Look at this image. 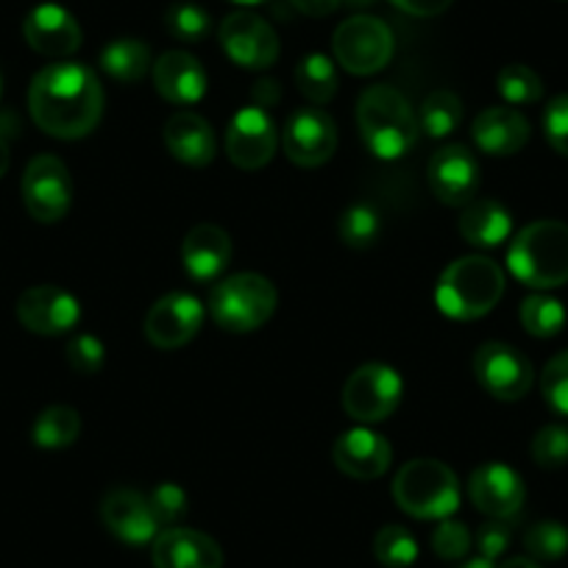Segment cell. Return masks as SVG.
<instances>
[{
  "label": "cell",
  "mask_w": 568,
  "mask_h": 568,
  "mask_svg": "<svg viewBox=\"0 0 568 568\" xmlns=\"http://www.w3.org/2000/svg\"><path fill=\"white\" fill-rule=\"evenodd\" d=\"M103 84L81 62H53L34 75L29 109L34 123L57 140H81L103 118Z\"/></svg>",
  "instance_id": "6da1fadb"
},
{
  "label": "cell",
  "mask_w": 568,
  "mask_h": 568,
  "mask_svg": "<svg viewBox=\"0 0 568 568\" xmlns=\"http://www.w3.org/2000/svg\"><path fill=\"white\" fill-rule=\"evenodd\" d=\"M505 296V271L488 256H460L438 276L435 304L452 321H477Z\"/></svg>",
  "instance_id": "7a4b0ae2"
},
{
  "label": "cell",
  "mask_w": 568,
  "mask_h": 568,
  "mask_svg": "<svg viewBox=\"0 0 568 568\" xmlns=\"http://www.w3.org/2000/svg\"><path fill=\"white\" fill-rule=\"evenodd\" d=\"M357 125L368 151L379 160H398L418 142V118L407 98L390 84H374L359 95Z\"/></svg>",
  "instance_id": "3957f363"
},
{
  "label": "cell",
  "mask_w": 568,
  "mask_h": 568,
  "mask_svg": "<svg viewBox=\"0 0 568 568\" xmlns=\"http://www.w3.org/2000/svg\"><path fill=\"white\" fill-rule=\"evenodd\" d=\"M507 267L532 291L568 284V223L535 221L524 226L507 251Z\"/></svg>",
  "instance_id": "277c9868"
},
{
  "label": "cell",
  "mask_w": 568,
  "mask_h": 568,
  "mask_svg": "<svg viewBox=\"0 0 568 568\" xmlns=\"http://www.w3.org/2000/svg\"><path fill=\"white\" fill-rule=\"evenodd\" d=\"M393 499L407 516L420 521H444L460 507V483L446 463L420 457L398 468L393 479Z\"/></svg>",
  "instance_id": "5b68a950"
},
{
  "label": "cell",
  "mask_w": 568,
  "mask_h": 568,
  "mask_svg": "<svg viewBox=\"0 0 568 568\" xmlns=\"http://www.w3.org/2000/svg\"><path fill=\"white\" fill-rule=\"evenodd\" d=\"M278 293L262 273H234L223 278L210 296V315L221 329L245 335L273 318Z\"/></svg>",
  "instance_id": "8992f818"
},
{
  "label": "cell",
  "mask_w": 568,
  "mask_h": 568,
  "mask_svg": "<svg viewBox=\"0 0 568 568\" xmlns=\"http://www.w3.org/2000/svg\"><path fill=\"white\" fill-rule=\"evenodd\" d=\"M332 51L352 75H374L387 68L396 51V40L385 20L354 14L337 26L332 37Z\"/></svg>",
  "instance_id": "52a82bcc"
},
{
  "label": "cell",
  "mask_w": 568,
  "mask_h": 568,
  "mask_svg": "<svg viewBox=\"0 0 568 568\" xmlns=\"http://www.w3.org/2000/svg\"><path fill=\"white\" fill-rule=\"evenodd\" d=\"M404 382L396 368L385 363L359 365L343 385V409L359 424H379L402 404Z\"/></svg>",
  "instance_id": "ba28073f"
},
{
  "label": "cell",
  "mask_w": 568,
  "mask_h": 568,
  "mask_svg": "<svg viewBox=\"0 0 568 568\" xmlns=\"http://www.w3.org/2000/svg\"><path fill=\"white\" fill-rule=\"evenodd\" d=\"M23 204L40 223H59L73 204V179L53 154H40L23 173Z\"/></svg>",
  "instance_id": "9c48e42d"
},
{
  "label": "cell",
  "mask_w": 568,
  "mask_h": 568,
  "mask_svg": "<svg viewBox=\"0 0 568 568\" xmlns=\"http://www.w3.org/2000/svg\"><path fill=\"white\" fill-rule=\"evenodd\" d=\"M474 374L477 382L499 402H518L529 393L535 382L532 363L518 348L507 343H483L474 354Z\"/></svg>",
  "instance_id": "30bf717a"
},
{
  "label": "cell",
  "mask_w": 568,
  "mask_h": 568,
  "mask_svg": "<svg viewBox=\"0 0 568 568\" xmlns=\"http://www.w3.org/2000/svg\"><path fill=\"white\" fill-rule=\"evenodd\" d=\"M217 40L237 68L267 70L278 59V34L254 12H232L223 18Z\"/></svg>",
  "instance_id": "8fae6325"
},
{
  "label": "cell",
  "mask_w": 568,
  "mask_h": 568,
  "mask_svg": "<svg viewBox=\"0 0 568 568\" xmlns=\"http://www.w3.org/2000/svg\"><path fill=\"white\" fill-rule=\"evenodd\" d=\"M284 154L298 168H321L337 151V125L321 106H302L284 123Z\"/></svg>",
  "instance_id": "7c38bea8"
},
{
  "label": "cell",
  "mask_w": 568,
  "mask_h": 568,
  "mask_svg": "<svg viewBox=\"0 0 568 568\" xmlns=\"http://www.w3.org/2000/svg\"><path fill=\"white\" fill-rule=\"evenodd\" d=\"M204 326V304L190 293H168L145 315L142 332L151 346L173 352L193 341Z\"/></svg>",
  "instance_id": "4fadbf2b"
},
{
  "label": "cell",
  "mask_w": 568,
  "mask_h": 568,
  "mask_svg": "<svg viewBox=\"0 0 568 568\" xmlns=\"http://www.w3.org/2000/svg\"><path fill=\"white\" fill-rule=\"evenodd\" d=\"M278 145L276 125L260 106L240 109L226 129V154L240 171H260L273 160Z\"/></svg>",
  "instance_id": "5bb4252c"
},
{
  "label": "cell",
  "mask_w": 568,
  "mask_h": 568,
  "mask_svg": "<svg viewBox=\"0 0 568 568\" xmlns=\"http://www.w3.org/2000/svg\"><path fill=\"white\" fill-rule=\"evenodd\" d=\"M426 179L440 204L463 210L479 193V162L466 145H446L429 160Z\"/></svg>",
  "instance_id": "9a60e30c"
},
{
  "label": "cell",
  "mask_w": 568,
  "mask_h": 568,
  "mask_svg": "<svg viewBox=\"0 0 568 568\" xmlns=\"http://www.w3.org/2000/svg\"><path fill=\"white\" fill-rule=\"evenodd\" d=\"M18 321L34 335L57 337L79 324L81 307L57 284H37L18 298Z\"/></svg>",
  "instance_id": "2e32d148"
},
{
  "label": "cell",
  "mask_w": 568,
  "mask_h": 568,
  "mask_svg": "<svg viewBox=\"0 0 568 568\" xmlns=\"http://www.w3.org/2000/svg\"><path fill=\"white\" fill-rule=\"evenodd\" d=\"M101 521L109 532L123 544L142 546L160 535L154 510L149 505V496L134 488H112L101 499Z\"/></svg>",
  "instance_id": "e0dca14e"
},
{
  "label": "cell",
  "mask_w": 568,
  "mask_h": 568,
  "mask_svg": "<svg viewBox=\"0 0 568 568\" xmlns=\"http://www.w3.org/2000/svg\"><path fill=\"white\" fill-rule=\"evenodd\" d=\"M332 463L346 477L368 483V479H379L390 468L393 449L385 435L374 433L368 426H354V429H348V433H343L335 440V446H332Z\"/></svg>",
  "instance_id": "ac0fdd59"
},
{
  "label": "cell",
  "mask_w": 568,
  "mask_h": 568,
  "mask_svg": "<svg viewBox=\"0 0 568 568\" xmlns=\"http://www.w3.org/2000/svg\"><path fill=\"white\" fill-rule=\"evenodd\" d=\"M468 496L479 513L507 521L524 507V483L510 466L485 463L468 479Z\"/></svg>",
  "instance_id": "d6986e66"
},
{
  "label": "cell",
  "mask_w": 568,
  "mask_h": 568,
  "mask_svg": "<svg viewBox=\"0 0 568 568\" xmlns=\"http://www.w3.org/2000/svg\"><path fill=\"white\" fill-rule=\"evenodd\" d=\"M23 37L31 51L48 59L73 57L81 48L79 20L57 3H42V7L31 9L23 23Z\"/></svg>",
  "instance_id": "ffe728a7"
},
{
  "label": "cell",
  "mask_w": 568,
  "mask_h": 568,
  "mask_svg": "<svg viewBox=\"0 0 568 568\" xmlns=\"http://www.w3.org/2000/svg\"><path fill=\"white\" fill-rule=\"evenodd\" d=\"M151 560L154 568H223V551L201 529L168 527L154 538Z\"/></svg>",
  "instance_id": "44dd1931"
},
{
  "label": "cell",
  "mask_w": 568,
  "mask_h": 568,
  "mask_svg": "<svg viewBox=\"0 0 568 568\" xmlns=\"http://www.w3.org/2000/svg\"><path fill=\"white\" fill-rule=\"evenodd\" d=\"M154 87L173 106H193L206 95V73L187 51H168L151 68Z\"/></svg>",
  "instance_id": "7402d4cb"
},
{
  "label": "cell",
  "mask_w": 568,
  "mask_h": 568,
  "mask_svg": "<svg viewBox=\"0 0 568 568\" xmlns=\"http://www.w3.org/2000/svg\"><path fill=\"white\" fill-rule=\"evenodd\" d=\"M184 271L195 282H212L232 262V237L215 223H199L187 232L182 243Z\"/></svg>",
  "instance_id": "603a6c76"
},
{
  "label": "cell",
  "mask_w": 568,
  "mask_h": 568,
  "mask_svg": "<svg viewBox=\"0 0 568 568\" xmlns=\"http://www.w3.org/2000/svg\"><path fill=\"white\" fill-rule=\"evenodd\" d=\"M477 149L490 156H513L524 149L532 136L527 118L518 109L490 106L477 114L471 129Z\"/></svg>",
  "instance_id": "cb8c5ba5"
},
{
  "label": "cell",
  "mask_w": 568,
  "mask_h": 568,
  "mask_svg": "<svg viewBox=\"0 0 568 568\" xmlns=\"http://www.w3.org/2000/svg\"><path fill=\"white\" fill-rule=\"evenodd\" d=\"M165 145L179 162L190 168H206L217 154L215 131L195 112H176L168 118Z\"/></svg>",
  "instance_id": "d4e9b609"
},
{
  "label": "cell",
  "mask_w": 568,
  "mask_h": 568,
  "mask_svg": "<svg viewBox=\"0 0 568 568\" xmlns=\"http://www.w3.org/2000/svg\"><path fill=\"white\" fill-rule=\"evenodd\" d=\"M463 240L477 248H496L505 243L513 232V217L507 206H501L494 199H474L471 204L463 206L460 223Z\"/></svg>",
  "instance_id": "484cf974"
},
{
  "label": "cell",
  "mask_w": 568,
  "mask_h": 568,
  "mask_svg": "<svg viewBox=\"0 0 568 568\" xmlns=\"http://www.w3.org/2000/svg\"><path fill=\"white\" fill-rule=\"evenodd\" d=\"M101 68L109 79L120 81V84H136L151 73L154 59H151V48L142 40L120 37L101 51Z\"/></svg>",
  "instance_id": "4316f807"
},
{
  "label": "cell",
  "mask_w": 568,
  "mask_h": 568,
  "mask_svg": "<svg viewBox=\"0 0 568 568\" xmlns=\"http://www.w3.org/2000/svg\"><path fill=\"white\" fill-rule=\"evenodd\" d=\"M81 435V415L68 404H53L37 415L31 426V440L40 449H68Z\"/></svg>",
  "instance_id": "83f0119b"
},
{
  "label": "cell",
  "mask_w": 568,
  "mask_h": 568,
  "mask_svg": "<svg viewBox=\"0 0 568 568\" xmlns=\"http://www.w3.org/2000/svg\"><path fill=\"white\" fill-rule=\"evenodd\" d=\"M296 87L307 101L324 106L337 95V70L335 62L324 53H310L296 68Z\"/></svg>",
  "instance_id": "f1b7e54d"
},
{
  "label": "cell",
  "mask_w": 568,
  "mask_h": 568,
  "mask_svg": "<svg viewBox=\"0 0 568 568\" xmlns=\"http://www.w3.org/2000/svg\"><path fill=\"white\" fill-rule=\"evenodd\" d=\"M463 123V101L449 90H435L424 98L418 109V125L429 136L440 140L457 131Z\"/></svg>",
  "instance_id": "f546056e"
},
{
  "label": "cell",
  "mask_w": 568,
  "mask_h": 568,
  "mask_svg": "<svg viewBox=\"0 0 568 568\" xmlns=\"http://www.w3.org/2000/svg\"><path fill=\"white\" fill-rule=\"evenodd\" d=\"M521 326L532 337H555L566 326V310L557 298L535 293L521 304Z\"/></svg>",
  "instance_id": "4dcf8cb0"
},
{
  "label": "cell",
  "mask_w": 568,
  "mask_h": 568,
  "mask_svg": "<svg viewBox=\"0 0 568 568\" xmlns=\"http://www.w3.org/2000/svg\"><path fill=\"white\" fill-rule=\"evenodd\" d=\"M374 555L385 568H409L418 560V544L407 527L387 524L376 532Z\"/></svg>",
  "instance_id": "1f68e13d"
},
{
  "label": "cell",
  "mask_w": 568,
  "mask_h": 568,
  "mask_svg": "<svg viewBox=\"0 0 568 568\" xmlns=\"http://www.w3.org/2000/svg\"><path fill=\"white\" fill-rule=\"evenodd\" d=\"M379 212L371 204H352L341 215V223H337V234H341L343 243L357 251L371 248L376 237H379Z\"/></svg>",
  "instance_id": "d6a6232c"
},
{
  "label": "cell",
  "mask_w": 568,
  "mask_h": 568,
  "mask_svg": "<svg viewBox=\"0 0 568 568\" xmlns=\"http://www.w3.org/2000/svg\"><path fill=\"white\" fill-rule=\"evenodd\" d=\"M496 87H499V95L507 103H513V106L538 103L544 98V81L527 64H507V68H501Z\"/></svg>",
  "instance_id": "836d02e7"
},
{
  "label": "cell",
  "mask_w": 568,
  "mask_h": 568,
  "mask_svg": "<svg viewBox=\"0 0 568 568\" xmlns=\"http://www.w3.org/2000/svg\"><path fill=\"white\" fill-rule=\"evenodd\" d=\"M165 26L179 42H201L210 37L212 18L199 3H173L165 12Z\"/></svg>",
  "instance_id": "e575fe53"
},
{
  "label": "cell",
  "mask_w": 568,
  "mask_h": 568,
  "mask_svg": "<svg viewBox=\"0 0 568 568\" xmlns=\"http://www.w3.org/2000/svg\"><path fill=\"white\" fill-rule=\"evenodd\" d=\"M524 549L532 560H560L568 551V529L560 521H538L524 535Z\"/></svg>",
  "instance_id": "d590c367"
},
{
  "label": "cell",
  "mask_w": 568,
  "mask_h": 568,
  "mask_svg": "<svg viewBox=\"0 0 568 568\" xmlns=\"http://www.w3.org/2000/svg\"><path fill=\"white\" fill-rule=\"evenodd\" d=\"M532 460L540 468H562L568 463V426L549 424L532 438Z\"/></svg>",
  "instance_id": "8d00e7d4"
},
{
  "label": "cell",
  "mask_w": 568,
  "mask_h": 568,
  "mask_svg": "<svg viewBox=\"0 0 568 568\" xmlns=\"http://www.w3.org/2000/svg\"><path fill=\"white\" fill-rule=\"evenodd\" d=\"M149 505L151 510H154V518L156 524H160V529H168L176 521H182L184 513H187V494H184L182 485L160 483L149 494Z\"/></svg>",
  "instance_id": "74e56055"
},
{
  "label": "cell",
  "mask_w": 568,
  "mask_h": 568,
  "mask_svg": "<svg viewBox=\"0 0 568 568\" xmlns=\"http://www.w3.org/2000/svg\"><path fill=\"white\" fill-rule=\"evenodd\" d=\"M540 393L555 413L568 415V348L549 359L540 376Z\"/></svg>",
  "instance_id": "f35d334b"
},
{
  "label": "cell",
  "mask_w": 568,
  "mask_h": 568,
  "mask_svg": "<svg viewBox=\"0 0 568 568\" xmlns=\"http://www.w3.org/2000/svg\"><path fill=\"white\" fill-rule=\"evenodd\" d=\"M471 544L474 540L466 524L452 521V518H444L433 532V551L440 560H463L471 551Z\"/></svg>",
  "instance_id": "ab89813d"
},
{
  "label": "cell",
  "mask_w": 568,
  "mask_h": 568,
  "mask_svg": "<svg viewBox=\"0 0 568 568\" xmlns=\"http://www.w3.org/2000/svg\"><path fill=\"white\" fill-rule=\"evenodd\" d=\"M64 357H68V365L75 374L92 376L103 368V363H106V348H103V343L98 341L95 335H75L73 341L68 343Z\"/></svg>",
  "instance_id": "60d3db41"
},
{
  "label": "cell",
  "mask_w": 568,
  "mask_h": 568,
  "mask_svg": "<svg viewBox=\"0 0 568 568\" xmlns=\"http://www.w3.org/2000/svg\"><path fill=\"white\" fill-rule=\"evenodd\" d=\"M544 131L551 149L568 156V95L551 98L544 112Z\"/></svg>",
  "instance_id": "b9f144b4"
},
{
  "label": "cell",
  "mask_w": 568,
  "mask_h": 568,
  "mask_svg": "<svg viewBox=\"0 0 568 568\" xmlns=\"http://www.w3.org/2000/svg\"><path fill=\"white\" fill-rule=\"evenodd\" d=\"M477 551L479 557H485V560H499L501 555L507 551V546H510V529H507L505 521H499V518H494V521L483 524L477 532Z\"/></svg>",
  "instance_id": "7bdbcfd3"
},
{
  "label": "cell",
  "mask_w": 568,
  "mask_h": 568,
  "mask_svg": "<svg viewBox=\"0 0 568 568\" xmlns=\"http://www.w3.org/2000/svg\"><path fill=\"white\" fill-rule=\"evenodd\" d=\"M390 3L402 9L404 14H413V18H438L455 0H390Z\"/></svg>",
  "instance_id": "ee69618b"
},
{
  "label": "cell",
  "mask_w": 568,
  "mask_h": 568,
  "mask_svg": "<svg viewBox=\"0 0 568 568\" xmlns=\"http://www.w3.org/2000/svg\"><path fill=\"white\" fill-rule=\"evenodd\" d=\"M291 7L307 18H326L343 7V0H291Z\"/></svg>",
  "instance_id": "f6af8a7d"
},
{
  "label": "cell",
  "mask_w": 568,
  "mask_h": 568,
  "mask_svg": "<svg viewBox=\"0 0 568 568\" xmlns=\"http://www.w3.org/2000/svg\"><path fill=\"white\" fill-rule=\"evenodd\" d=\"M254 98H262L260 109H262V106H267V103H273V101H276V98H278L276 81H271V79L260 81V84L254 87Z\"/></svg>",
  "instance_id": "bcb514c9"
},
{
  "label": "cell",
  "mask_w": 568,
  "mask_h": 568,
  "mask_svg": "<svg viewBox=\"0 0 568 568\" xmlns=\"http://www.w3.org/2000/svg\"><path fill=\"white\" fill-rule=\"evenodd\" d=\"M499 568H540L538 560H532V557H510V560L501 562Z\"/></svg>",
  "instance_id": "7dc6e473"
},
{
  "label": "cell",
  "mask_w": 568,
  "mask_h": 568,
  "mask_svg": "<svg viewBox=\"0 0 568 568\" xmlns=\"http://www.w3.org/2000/svg\"><path fill=\"white\" fill-rule=\"evenodd\" d=\"M9 162H12V156H9V142L7 136L0 134V176L9 171Z\"/></svg>",
  "instance_id": "c3c4849f"
},
{
  "label": "cell",
  "mask_w": 568,
  "mask_h": 568,
  "mask_svg": "<svg viewBox=\"0 0 568 568\" xmlns=\"http://www.w3.org/2000/svg\"><path fill=\"white\" fill-rule=\"evenodd\" d=\"M460 568H494V562L485 560V557H474V560H466Z\"/></svg>",
  "instance_id": "681fc988"
},
{
  "label": "cell",
  "mask_w": 568,
  "mask_h": 568,
  "mask_svg": "<svg viewBox=\"0 0 568 568\" xmlns=\"http://www.w3.org/2000/svg\"><path fill=\"white\" fill-rule=\"evenodd\" d=\"M234 3H240V7H260L265 0H234Z\"/></svg>",
  "instance_id": "f907efd6"
},
{
  "label": "cell",
  "mask_w": 568,
  "mask_h": 568,
  "mask_svg": "<svg viewBox=\"0 0 568 568\" xmlns=\"http://www.w3.org/2000/svg\"><path fill=\"white\" fill-rule=\"evenodd\" d=\"M346 3V0H343ZM352 3H371V0H352Z\"/></svg>",
  "instance_id": "816d5d0a"
}]
</instances>
